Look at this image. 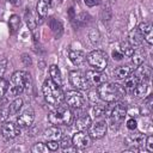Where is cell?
<instances>
[{
    "label": "cell",
    "mask_w": 153,
    "mask_h": 153,
    "mask_svg": "<svg viewBox=\"0 0 153 153\" xmlns=\"http://www.w3.org/2000/svg\"><path fill=\"white\" fill-rule=\"evenodd\" d=\"M32 84V80H31V75L27 73V72H24V71H16L12 76H11V80L8 82V86H7V96L11 97V98H16L19 93L24 92L25 90L30 88Z\"/></svg>",
    "instance_id": "6da1fadb"
},
{
    "label": "cell",
    "mask_w": 153,
    "mask_h": 153,
    "mask_svg": "<svg viewBox=\"0 0 153 153\" xmlns=\"http://www.w3.org/2000/svg\"><path fill=\"white\" fill-rule=\"evenodd\" d=\"M97 92L102 100L106 103H115L118 102L126 94V88L117 84V82H103L97 86Z\"/></svg>",
    "instance_id": "7a4b0ae2"
},
{
    "label": "cell",
    "mask_w": 153,
    "mask_h": 153,
    "mask_svg": "<svg viewBox=\"0 0 153 153\" xmlns=\"http://www.w3.org/2000/svg\"><path fill=\"white\" fill-rule=\"evenodd\" d=\"M43 96L45 102L51 106H60L62 102L65 100V93L60 88L59 85H56L51 79H45L42 86Z\"/></svg>",
    "instance_id": "3957f363"
},
{
    "label": "cell",
    "mask_w": 153,
    "mask_h": 153,
    "mask_svg": "<svg viewBox=\"0 0 153 153\" xmlns=\"http://www.w3.org/2000/svg\"><path fill=\"white\" fill-rule=\"evenodd\" d=\"M48 121L54 126H71L74 121L73 112L67 106H56V109L48 115Z\"/></svg>",
    "instance_id": "277c9868"
},
{
    "label": "cell",
    "mask_w": 153,
    "mask_h": 153,
    "mask_svg": "<svg viewBox=\"0 0 153 153\" xmlns=\"http://www.w3.org/2000/svg\"><path fill=\"white\" fill-rule=\"evenodd\" d=\"M127 116V105L122 102H117L108 112V122L111 128H117Z\"/></svg>",
    "instance_id": "5b68a950"
},
{
    "label": "cell",
    "mask_w": 153,
    "mask_h": 153,
    "mask_svg": "<svg viewBox=\"0 0 153 153\" xmlns=\"http://www.w3.org/2000/svg\"><path fill=\"white\" fill-rule=\"evenodd\" d=\"M86 60L88 65L96 71H103L108 66V55L103 50H93L87 56Z\"/></svg>",
    "instance_id": "8992f818"
},
{
    "label": "cell",
    "mask_w": 153,
    "mask_h": 153,
    "mask_svg": "<svg viewBox=\"0 0 153 153\" xmlns=\"http://www.w3.org/2000/svg\"><path fill=\"white\" fill-rule=\"evenodd\" d=\"M69 82L72 84L73 87H75L76 90H81V91H86L91 86L85 73H82L80 71H71L69 72Z\"/></svg>",
    "instance_id": "52a82bcc"
},
{
    "label": "cell",
    "mask_w": 153,
    "mask_h": 153,
    "mask_svg": "<svg viewBox=\"0 0 153 153\" xmlns=\"http://www.w3.org/2000/svg\"><path fill=\"white\" fill-rule=\"evenodd\" d=\"M65 102L69 108L80 109L85 105V98L78 90H71L65 93Z\"/></svg>",
    "instance_id": "ba28073f"
},
{
    "label": "cell",
    "mask_w": 153,
    "mask_h": 153,
    "mask_svg": "<svg viewBox=\"0 0 153 153\" xmlns=\"http://www.w3.org/2000/svg\"><path fill=\"white\" fill-rule=\"evenodd\" d=\"M106 129H108L106 122L100 120V121L91 122L90 127L87 128V130H88L87 133L91 136V139H102L106 134Z\"/></svg>",
    "instance_id": "9c48e42d"
},
{
    "label": "cell",
    "mask_w": 153,
    "mask_h": 153,
    "mask_svg": "<svg viewBox=\"0 0 153 153\" xmlns=\"http://www.w3.org/2000/svg\"><path fill=\"white\" fill-rule=\"evenodd\" d=\"M72 143L79 149H84L91 145V136L86 130H78L73 137H72Z\"/></svg>",
    "instance_id": "30bf717a"
},
{
    "label": "cell",
    "mask_w": 153,
    "mask_h": 153,
    "mask_svg": "<svg viewBox=\"0 0 153 153\" xmlns=\"http://www.w3.org/2000/svg\"><path fill=\"white\" fill-rule=\"evenodd\" d=\"M33 120H35V111L31 106H27L19 115V117L17 120V124L20 128H29V127L32 126Z\"/></svg>",
    "instance_id": "8fae6325"
},
{
    "label": "cell",
    "mask_w": 153,
    "mask_h": 153,
    "mask_svg": "<svg viewBox=\"0 0 153 153\" xmlns=\"http://www.w3.org/2000/svg\"><path fill=\"white\" fill-rule=\"evenodd\" d=\"M20 133V127L13 122H4L1 127V134L6 140H12Z\"/></svg>",
    "instance_id": "7c38bea8"
},
{
    "label": "cell",
    "mask_w": 153,
    "mask_h": 153,
    "mask_svg": "<svg viewBox=\"0 0 153 153\" xmlns=\"http://www.w3.org/2000/svg\"><path fill=\"white\" fill-rule=\"evenodd\" d=\"M85 75H86V78H87L90 85H93V86H99L100 84L108 81L106 74H104L102 71H96V69L87 71Z\"/></svg>",
    "instance_id": "4fadbf2b"
},
{
    "label": "cell",
    "mask_w": 153,
    "mask_h": 153,
    "mask_svg": "<svg viewBox=\"0 0 153 153\" xmlns=\"http://www.w3.org/2000/svg\"><path fill=\"white\" fill-rule=\"evenodd\" d=\"M137 29H139L141 36L143 37V41H146L148 43V45H152V43H153V27H152V24L147 23V22H143V23L139 24Z\"/></svg>",
    "instance_id": "5bb4252c"
},
{
    "label": "cell",
    "mask_w": 153,
    "mask_h": 153,
    "mask_svg": "<svg viewBox=\"0 0 153 153\" xmlns=\"http://www.w3.org/2000/svg\"><path fill=\"white\" fill-rule=\"evenodd\" d=\"M24 18H25V22H26L29 29H30L32 32L36 30L37 25L42 23V18H41L37 13H32V12L30 11V8H26V10H25Z\"/></svg>",
    "instance_id": "9a60e30c"
},
{
    "label": "cell",
    "mask_w": 153,
    "mask_h": 153,
    "mask_svg": "<svg viewBox=\"0 0 153 153\" xmlns=\"http://www.w3.org/2000/svg\"><path fill=\"white\" fill-rule=\"evenodd\" d=\"M43 135L47 141H60V139L63 136V133H62L61 128L53 124L51 127H49L44 130Z\"/></svg>",
    "instance_id": "2e32d148"
},
{
    "label": "cell",
    "mask_w": 153,
    "mask_h": 153,
    "mask_svg": "<svg viewBox=\"0 0 153 153\" xmlns=\"http://www.w3.org/2000/svg\"><path fill=\"white\" fill-rule=\"evenodd\" d=\"M128 42H129V44L134 49L137 48V47H141V44L143 42V37L141 36V33H140V31H139L137 27L136 29H133L129 32V35H128Z\"/></svg>",
    "instance_id": "e0dca14e"
},
{
    "label": "cell",
    "mask_w": 153,
    "mask_h": 153,
    "mask_svg": "<svg viewBox=\"0 0 153 153\" xmlns=\"http://www.w3.org/2000/svg\"><path fill=\"white\" fill-rule=\"evenodd\" d=\"M130 57H131V61L135 66H140L146 60V50L142 47H137V48L134 49Z\"/></svg>",
    "instance_id": "ac0fdd59"
},
{
    "label": "cell",
    "mask_w": 153,
    "mask_h": 153,
    "mask_svg": "<svg viewBox=\"0 0 153 153\" xmlns=\"http://www.w3.org/2000/svg\"><path fill=\"white\" fill-rule=\"evenodd\" d=\"M68 59L71 60V62L73 65L79 66L85 61L86 54L82 50H69L68 51Z\"/></svg>",
    "instance_id": "d6986e66"
},
{
    "label": "cell",
    "mask_w": 153,
    "mask_h": 153,
    "mask_svg": "<svg viewBox=\"0 0 153 153\" xmlns=\"http://www.w3.org/2000/svg\"><path fill=\"white\" fill-rule=\"evenodd\" d=\"M74 123L78 130H87V128L91 124V117L87 114H81L75 118Z\"/></svg>",
    "instance_id": "ffe728a7"
},
{
    "label": "cell",
    "mask_w": 153,
    "mask_h": 153,
    "mask_svg": "<svg viewBox=\"0 0 153 153\" xmlns=\"http://www.w3.org/2000/svg\"><path fill=\"white\" fill-rule=\"evenodd\" d=\"M147 91H148V82L146 80H141L131 90V93H133V97H135V98H143L146 96Z\"/></svg>",
    "instance_id": "44dd1931"
},
{
    "label": "cell",
    "mask_w": 153,
    "mask_h": 153,
    "mask_svg": "<svg viewBox=\"0 0 153 153\" xmlns=\"http://www.w3.org/2000/svg\"><path fill=\"white\" fill-rule=\"evenodd\" d=\"M50 6H51V0H38L36 6V13L43 19L47 17Z\"/></svg>",
    "instance_id": "7402d4cb"
},
{
    "label": "cell",
    "mask_w": 153,
    "mask_h": 153,
    "mask_svg": "<svg viewBox=\"0 0 153 153\" xmlns=\"http://www.w3.org/2000/svg\"><path fill=\"white\" fill-rule=\"evenodd\" d=\"M49 74H50V79L59 86L63 85V80H62V75H61V71L56 65H51L49 67Z\"/></svg>",
    "instance_id": "603a6c76"
},
{
    "label": "cell",
    "mask_w": 153,
    "mask_h": 153,
    "mask_svg": "<svg viewBox=\"0 0 153 153\" xmlns=\"http://www.w3.org/2000/svg\"><path fill=\"white\" fill-rule=\"evenodd\" d=\"M140 81H141L140 76L133 71V72L124 79V86H123V87H124L126 90H130V91H131V90H133Z\"/></svg>",
    "instance_id": "cb8c5ba5"
},
{
    "label": "cell",
    "mask_w": 153,
    "mask_h": 153,
    "mask_svg": "<svg viewBox=\"0 0 153 153\" xmlns=\"http://www.w3.org/2000/svg\"><path fill=\"white\" fill-rule=\"evenodd\" d=\"M131 72H133V68L130 66H120L114 71V76L117 80H124Z\"/></svg>",
    "instance_id": "d4e9b609"
},
{
    "label": "cell",
    "mask_w": 153,
    "mask_h": 153,
    "mask_svg": "<svg viewBox=\"0 0 153 153\" xmlns=\"http://www.w3.org/2000/svg\"><path fill=\"white\" fill-rule=\"evenodd\" d=\"M49 25H50V29L54 33V36L56 38H60L62 36V32H63V26H62V23L56 19V18H51L49 20Z\"/></svg>",
    "instance_id": "484cf974"
},
{
    "label": "cell",
    "mask_w": 153,
    "mask_h": 153,
    "mask_svg": "<svg viewBox=\"0 0 153 153\" xmlns=\"http://www.w3.org/2000/svg\"><path fill=\"white\" fill-rule=\"evenodd\" d=\"M135 73L140 76L141 80H146V81H148V79H149L151 75H152V68H151L148 65H143V63H141V65L137 67V69L135 71Z\"/></svg>",
    "instance_id": "4316f807"
},
{
    "label": "cell",
    "mask_w": 153,
    "mask_h": 153,
    "mask_svg": "<svg viewBox=\"0 0 153 153\" xmlns=\"http://www.w3.org/2000/svg\"><path fill=\"white\" fill-rule=\"evenodd\" d=\"M106 112H108L106 105H103V104H100V103H94V105L91 108V114H92V116L96 117V118L102 117V116L105 115Z\"/></svg>",
    "instance_id": "83f0119b"
},
{
    "label": "cell",
    "mask_w": 153,
    "mask_h": 153,
    "mask_svg": "<svg viewBox=\"0 0 153 153\" xmlns=\"http://www.w3.org/2000/svg\"><path fill=\"white\" fill-rule=\"evenodd\" d=\"M88 20H90V16L87 13H80L79 16H75L72 22H74L73 24L75 27H82L88 23Z\"/></svg>",
    "instance_id": "f1b7e54d"
},
{
    "label": "cell",
    "mask_w": 153,
    "mask_h": 153,
    "mask_svg": "<svg viewBox=\"0 0 153 153\" xmlns=\"http://www.w3.org/2000/svg\"><path fill=\"white\" fill-rule=\"evenodd\" d=\"M22 106H23V99L19 97H16L12 100V103L10 104V115L11 116L17 115L19 112V110L22 109Z\"/></svg>",
    "instance_id": "f546056e"
},
{
    "label": "cell",
    "mask_w": 153,
    "mask_h": 153,
    "mask_svg": "<svg viewBox=\"0 0 153 153\" xmlns=\"http://www.w3.org/2000/svg\"><path fill=\"white\" fill-rule=\"evenodd\" d=\"M118 50L123 54V56H131V54L134 51V48L129 44L128 41H123V42L120 43V49Z\"/></svg>",
    "instance_id": "4dcf8cb0"
},
{
    "label": "cell",
    "mask_w": 153,
    "mask_h": 153,
    "mask_svg": "<svg viewBox=\"0 0 153 153\" xmlns=\"http://www.w3.org/2000/svg\"><path fill=\"white\" fill-rule=\"evenodd\" d=\"M8 25H10L11 32L14 33V32L19 29V26H20V18H19L17 14L11 16V18H10V20H8Z\"/></svg>",
    "instance_id": "1f68e13d"
},
{
    "label": "cell",
    "mask_w": 153,
    "mask_h": 153,
    "mask_svg": "<svg viewBox=\"0 0 153 153\" xmlns=\"http://www.w3.org/2000/svg\"><path fill=\"white\" fill-rule=\"evenodd\" d=\"M59 145H60V147H61L63 151L72 149V148H71V147L73 146V143H72V139H71L68 135L62 136V137L60 139V141H59Z\"/></svg>",
    "instance_id": "d6a6232c"
},
{
    "label": "cell",
    "mask_w": 153,
    "mask_h": 153,
    "mask_svg": "<svg viewBox=\"0 0 153 153\" xmlns=\"http://www.w3.org/2000/svg\"><path fill=\"white\" fill-rule=\"evenodd\" d=\"M10 116V105L7 103H4L2 106H0V122H6Z\"/></svg>",
    "instance_id": "836d02e7"
},
{
    "label": "cell",
    "mask_w": 153,
    "mask_h": 153,
    "mask_svg": "<svg viewBox=\"0 0 153 153\" xmlns=\"http://www.w3.org/2000/svg\"><path fill=\"white\" fill-rule=\"evenodd\" d=\"M31 151H32L33 153H47V152L49 151V148H48V146H47L45 143H43V142H37V143H35V145L31 147Z\"/></svg>",
    "instance_id": "e575fe53"
},
{
    "label": "cell",
    "mask_w": 153,
    "mask_h": 153,
    "mask_svg": "<svg viewBox=\"0 0 153 153\" xmlns=\"http://www.w3.org/2000/svg\"><path fill=\"white\" fill-rule=\"evenodd\" d=\"M87 97H88V100L91 102V103H98L99 102V99H100V97H99V94H98V92H97V88H94V90H90L88 88V94H87Z\"/></svg>",
    "instance_id": "d590c367"
},
{
    "label": "cell",
    "mask_w": 153,
    "mask_h": 153,
    "mask_svg": "<svg viewBox=\"0 0 153 153\" xmlns=\"http://www.w3.org/2000/svg\"><path fill=\"white\" fill-rule=\"evenodd\" d=\"M7 86H8L7 80H5L4 78H1V79H0V100H1V99L4 98V96L6 94Z\"/></svg>",
    "instance_id": "8d00e7d4"
},
{
    "label": "cell",
    "mask_w": 153,
    "mask_h": 153,
    "mask_svg": "<svg viewBox=\"0 0 153 153\" xmlns=\"http://www.w3.org/2000/svg\"><path fill=\"white\" fill-rule=\"evenodd\" d=\"M145 146H146V151L147 152H153V136L152 135H148L145 140Z\"/></svg>",
    "instance_id": "74e56055"
},
{
    "label": "cell",
    "mask_w": 153,
    "mask_h": 153,
    "mask_svg": "<svg viewBox=\"0 0 153 153\" xmlns=\"http://www.w3.org/2000/svg\"><path fill=\"white\" fill-rule=\"evenodd\" d=\"M6 67H7V59H6V57L0 59V79H1V78L4 76V74H5Z\"/></svg>",
    "instance_id": "f35d334b"
},
{
    "label": "cell",
    "mask_w": 153,
    "mask_h": 153,
    "mask_svg": "<svg viewBox=\"0 0 153 153\" xmlns=\"http://www.w3.org/2000/svg\"><path fill=\"white\" fill-rule=\"evenodd\" d=\"M20 60H22V62L24 63V66H26V67H29V66L32 65V60H31V57H30L27 54H23L22 57H20Z\"/></svg>",
    "instance_id": "ab89813d"
},
{
    "label": "cell",
    "mask_w": 153,
    "mask_h": 153,
    "mask_svg": "<svg viewBox=\"0 0 153 153\" xmlns=\"http://www.w3.org/2000/svg\"><path fill=\"white\" fill-rule=\"evenodd\" d=\"M136 127H137V122H136L135 118H129V120L127 121V128H128L129 130H135Z\"/></svg>",
    "instance_id": "60d3db41"
},
{
    "label": "cell",
    "mask_w": 153,
    "mask_h": 153,
    "mask_svg": "<svg viewBox=\"0 0 153 153\" xmlns=\"http://www.w3.org/2000/svg\"><path fill=\"white\" fill-rule=\"evenodd\" d=\"M47 146H48L49 151H56V149L60 147V145H59V141H48Z\"/></svg>",
    "instance_id": "b9f144b4"
},
{
    "label": "cell",
    "mask_w": 153,
    "mask_h": 153,
    "mask_svg": "<svg viewBox=\"0 0 153 153\" xmlns=\"http://www.w3.org/2000/svg\"><path fill=\"white\" fill-rule=\"evenodd\" d=\"M85 5L88 6V7H93V6H97L102 2V0H84Z\"/></svg>",
    "instance_id": "7bdbcfd3"
},
{
    "label": "cell",
    "mask_w": 153,
    "mask_h": 153,
    "mask_svg": "<svg viewBox=\"0 0 153 153\" xmlns=\"http://www.w3.org/2000/svg\"><path fill=\"white\" fill-rule=\"evenodd\" d=\"M112 57L115 60H122L124 56H123V54L120 50H115V51H112Z\"/></svg>",
    "instance_id": "ee69618b"
},
{
    "label": "cell",
    "mask_w": 153,
    "mask_h": 153,
    "mask_svg": "<svg viewBox=\"0 0 153 153\" xmlns=\"http://www.w3.org/2000/svg\"><path fill=\"white\" fill-rule=\"evenodd\" d=\"M68 14H69V18H71V20H73V19H74V17H75V16H74V8H73V7H71V8H69V11H68Z\"/></svg>",
    "instance_id": "f6af8a7d"
},
{
    "label": "cell",
    "mask_w": 153,
    "mask_h": 153,
    "mask_svg": "<svg viewBox=\"0 0 153 153\" xmlns=\"http://www.w3.org/2000/svg\"><path fill=\"white\" fill-rule=\"evenodd\" d=\"M7 1H8V2H11V4H12V5H14V6H19V5H20V2H22L20 0H7Z\"/></svg>",
    "instance_id": "bcb514c9"
}]
</instances>
